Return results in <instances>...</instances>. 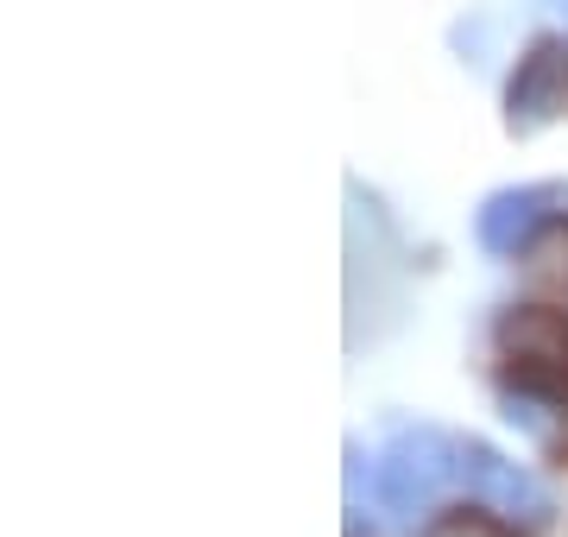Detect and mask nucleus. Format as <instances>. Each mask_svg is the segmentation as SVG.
<instances>
[{
    "label": "nucleus",
    "mask_w": 568,
    "mask_h": 537,
    "mask_svg": "<svg viewBox=\"0 0 568 537\" xmlns=\"http://www.w3.org/2000/svg\"><path fill=\"white\" fill-rule=\"evenodd\" d=\"M448 487H462V436L436 430V424H398L386 436V449L373 462V499L386 518H417L436 513V499Z\"/></svg>",
    "instance_id": "nucleus-1"
},
{
    "label": "nucleus",
    "mask_w": 568,
    "mask_h": 537,
    "mask_svg": "<svg viewBox=\"0 0 568 537\" xmlns=\"http://www.w3.org/2000/svg\"><path fill=\"white\" fill-rule=\"evenodd\" d=\"M568 222V184H511L493 190L474 215V241L493 260H525L549 227Z\"/></svg>",
    "instance_id": "nucleus-2"
},
{
    "label": "nucleus",
    "mask_w": 568,
    "mask_h": 537,
    "mask_svg": "<svg viewBox=\"0 0 568 537\" xmlns=\"http://www.w3.org/2000/svg\"><path fill=\"white\" fill-rule=\"evenodd\" d=\"M462 494L493 506L511 525H525V531H544L556 518V499H549L544 480L530 468H518L511 455H499L493 443H480V436H462Z\"/></svg>",
    "instance_id": "nucleus-3"
},
{
    "label": "nucleus",
    "mask_w": 568,
    "mask_h": 537,
    "mask_svg": "<svg viewBox=\"0 0 568 537\" xmlns=\"http://www.w3.org/2000/svg\"><path fill=\"white\" fill-rule=\"evenodd\" d=\"M562 114H568V32H537L506 77V126L525 140V133L556 126Z\"/></svg>",
    "instance_id": "nucleus-4"
},
{
    "label": "nucleus",
    "mask_w": 568,
    "mask_h": 537,
    "mask_svg": "<svg viewBox=\"0 0 568 537\" xmlns=\"http://www.w3.org/2000/svg\"><path fill=\"white\" fill-rule=\"evenodd\" d=\"M424 537H530V531L511 525V518H499L493 506H480V499H467V506H455V513H429Z\"/></svg>",
    "instance_id": "nucleus-5"
}]
</instances>
